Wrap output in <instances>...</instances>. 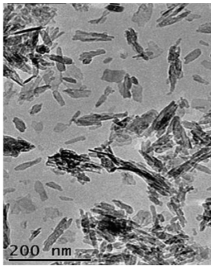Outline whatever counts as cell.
Returning a JSON list of instances; mask_svg holds the SVG:
<instances>
[{"instance_id":"obj_1","label":"cell","mask_w":211,"mask_h":269,"mask_svg":"<svg viewBox=\"0 0 211 269\" xmlns=\"http://www.w3.org/2000/svg\"><path fill=\"white\" fill-rule=\"evenodd\" d=\"M41 161V159H38L33 161L25 163H23V164L20 165L18 166V167H16V169H17V170H23V169H25L26 168H27L31 166H32L33 165H34L36 164V163H38L39 161Z\"/></svg>"}]
</instances>
